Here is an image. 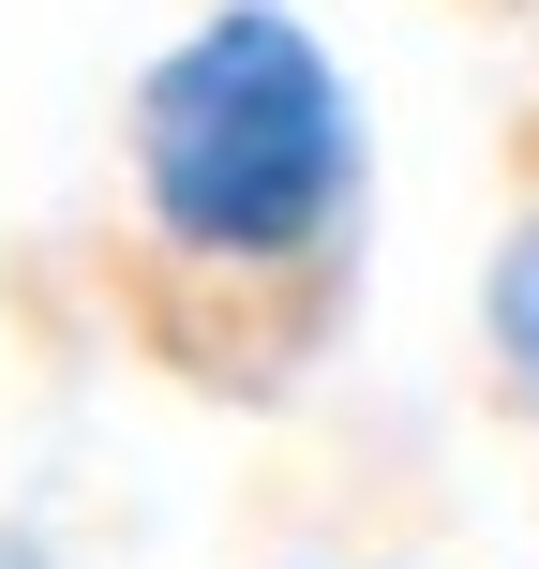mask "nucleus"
<instances>
[{
    "label": "nucleus",
    "mask_w": 539,
    "mask_h": 569,
    "mask_svg": "<svg viewBox=\"0 0 539 569\" xmlns=\"http://www.w3.org/2000/svg\"><path fill=\"white\" fill-rule=\"evenodd\" d=\"M256 569H420V555H360V540H285V555H256Z\"/></svg>",
    "instance_id": "obj_3"
},
{
    "label": "nucleus",
    "mask_w": 539,
    "mask_h": 569,
    "mask_svg": "<svg viewBox=\"0 0 539 569\" xmlns=\"http://www.w3.org/2000/svg\"><path fill=\"white\" fill-rule=\"evenodd\" d=\"M480 375L539 435V166L510 180V210H495V240H480Z\"/></svg>",
    "instance_id": "obj_2"
},
{
    "label": "nucleus",
    "mask_w": 539,
    "mask_h": 569,
    "mask_svg": "<svg viewBox=\"0 0 539 569\" xmlns=\"http://www.w3.org/2000/svg\"><path fill=\"white\" fill-rule=\"evenodd\" d=\"M120 284L180 390H300L375 256V90L315 0H196L120 76Z\"/></svg>",
    "instance_id": "obj_1"
}]
</instances>
